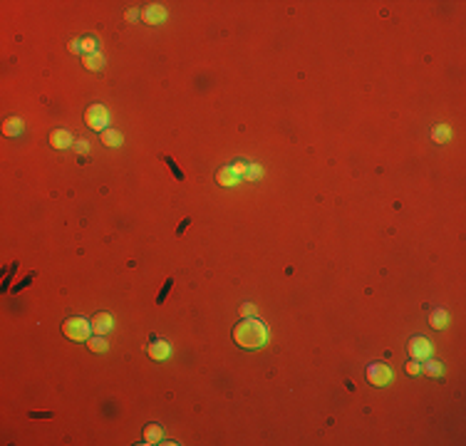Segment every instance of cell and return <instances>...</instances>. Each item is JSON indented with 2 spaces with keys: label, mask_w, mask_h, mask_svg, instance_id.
<instances>
[{
  "label": "cell",
  "mask_w": 466,
  "mask_h": 446,
  "mask_svg": "<svg viewBox=\"0 0 466 446\" xmlns=\"http://www.w3.org/2000/svg\"><path fill=\"white\" fill-rule=\"evenodd\" d=\"M407 372H409V375H417V372H419V364H417V362H407Z\"/></svg>",
  "instance_id": "cell-27"
},
{
  "label": "cell",
  "mask_w": 466,
  "mask_h": 446,
  "mask_svg": "<svg viewBox=\"0 0 466 446\" xmlns=\"http://www.w3.org/2000/svg\"><path fill=\"white\" fill-rule=\"evenodd\" d=\"M137 15H139L137 10H127V15H124V18H127V20H137Z\"/></svg>",
  "instance_id": "cell-29"
},
{
  "label": "cell",
  "mask_w": 466,
  "mask_h": 446,
  "mask_svg": "<svg viewBox=\"0 0 466 446\" xmlns=\"http://www.w3.org/2000/svg\"><path fill=\"white\" fill-rule=\"evenodd\" d=\"M171 288H174V280L169 278V280L164 283V288L159 290V295H157V303H159V305H164V300H166V295L171 292Z\"/></svg>",
  "instance_id": "cell-18"
},
{
  "label": "cell",
  "mask_w": 466,
  "mask_h": 446,
  "mask_svg": "<svg viewBox=\"0 0 466 446\" xmlns=\"http://www.w3.org/2000/svg\"><path fill=\"white\" fill-rule=\"evenodd\" d=\"M85 67L92 69V72H97V69L104 67V57H102L99 52H94V55H85Z\"/></svg>",
  "instance_id": "cell-15"
},
{
  "label": "cell",
  "mask_w": 466,
  "mask_h": 446,
  "mask_svg": "<svg viewBox=\"0 0 466 446\" xmlns=\"http://www.w3.org/2000/svg\"><path fill=\"white\" fill-rule=\"evenodd\" d=\"M74 149H77V152H80V154H87V149H90V141H85V139H80V141H77V144H74Z\"/></svg>",
  "instance_id": "cell-23"
},
{
  "label": "cell",
  "mask_w": 466,
  "mask_h": 446,
  "mask_svg": "<svg viewBox=\"0 0 466 446\" xmlns=\"http://www.w3.org/2000/svg\"><path fill=\"white\" fill-rule=\"evenodd\" d=\"M85 122L90 129L94 132H104L107 129V122H109V114H107V109L102 104H92L87 112H85Z\"/></svg>",
  "instance_id": "cell-3"
},
{
  "label": "cell",
  "mask_w": 466,
  "mask_h": 446,
  "mask_svg": "<svg viewBox=\"0 0 466 446\" xmlns=\"http://www.w3.org/2000/svg\"><path fill=\"white\" fill-rule=\"evenodd\" d=\"M149 355H151L154 359H166V357H169V342H154V345L149 347Z\"/></svg>",
  "instance_id": "cell-13"
},
{
  "label": "cell",
  "mask_w": 466,
  "mask_h": 446,
  "mask_svg": "<svg viewBox=\"0 0 466 446\" xmlns=\"http://www.w3.org/2000/svg\"><path fill=\"white\" fill-rule=\"evenodd\" d=\"M162 441V426L159 424H146L144 426V444H159Z\"/></svg>",
  "instance_id": "cell-9"
},
{
  "label": "cell",
  "mask_w": 466,
  "mask_h": 446,
  "mask_svg": "<svg viewBox=\"0 0 466 446\" xmlns=\"http://www.w3.org/2000/svg\"><path fill=\"white\" fill-rule=\"evenodd\" d=\"M164 164L169 166V171L174 174V178H176V181H184V178H186V176H184V171L179 169V164L174 161V156H164Z\"/></svg>",
  "instance_id": "cell-17"
},
{
  "label": "cell",
  "mask_w": 466,
  "mask_h": 446,
  "mask_svg": "<svg viewBox=\"0 0 466 446\" xmlns=\"http://www.w3.org/2000/svg\"><path fill=\"white\" fill-rule=\"evenodd\" d=\"M446 322H449V312H446V310H434V312H432V322H429V325H432L434 330H444Z\"/></svg>",
  "instance_id": "cell-14"
},
{
  "label": "cell",
  "mask_w": 466,
  "mask_h": 446,
  "mask_svg": "<svg viewBox=\"0 0 466 446\" xmlns=\"http://www.w3.org/2000/svg\"><path fill=\"white\" fill-rule=\"evenodd\" d=\"M67 50H70L72 55H77V52H80V50H82V45H80V40H72V43L67 45Z\"/></svg>",
  "instance_id": "cell-25"
},
{
  "label": "cell",
  "mask_w": 466,
  "mask_h": 446,
  "mask_svg": "<svg viewBox=\"0 0 466 446\" xmlns=\"http://www.w3.org/2000/svg\"><path fill=\"white\" fill-rule=\"evenodd\" d=\"M424 372H426V375H442V364L432 359V362H426V364H424Z\"/></svg>",
  "instance_id": "cell-20"
},
{
  "label": "cell",
  "mask_w": 466,
  "mask_h": 446,
  "mask_svg": "<svg viewBox=\"0 0 466 446\" xmlns=\"http://www.w3.org/2000/svg\"><path fill=\"white\" fill-rule=\"evenodd\" d=\"M231 166H233V171L238 174V178H241V176H248V164H246V161H236V164H231Z\"/></svg>",
  "instance_id": "cell-21"
},
{
  "label": "cell",
  "mask_w": 466,
  "mask_h": 446,
  "mask_svg": "<svg viewBox=\"0 0 466 446\" xmlns=\"http://www.w3.org/2000/svg\"><path fill=\"white\" fill-rule=\"evenodd\" d=\"M32 278H35V273H30V275H27V278H25L23 283H18V285L13 288V292H20V290H25V288H27V285L32 283Z\"/></svg>",
  "instance_id": "cell-22"
},
{
  "label": "cell",
  "mask_w": 466,
  "mask_h": 446,
  "mask_svg": "<svg viewBox=\"0 0 466 446\" xmlns=\"http://www.w3.org/2000/svg\"><path fill=\"white\" fill-rule=\"evenodd\" d=\"M50 144L55 149H67L72 144V134L67 129H55V132H50Z\"/></svg>",
  "instance_id": "cell-8"
},
{
  "label": "cell",
  "mask_w": 466,
  "mask_h": 446,
  "mask_svg": "<svg viewBox=\"0 0 466 446\" xmlns=\"http://www.w3.org/2000/svg\"><path fill=\"white\" fill-rule=\"evenodd\" d=\"M102 144L104 146H119L122 144V134L116 129H104L102 132Z\"/></svg>",
  "instance_id": "cell-12"
},
{
  "label": "cell",
  "mask_w": 466,
  "mask_h": 446,
  "mask_svg": "<svg viewBox=\"0 0 466 446\" xmlns=\"http://www.w3.org/2000/svg\"><path fill=\"white\" fill-rule=\"evenodd\" d=\"M141 18H144L146 25H154V22H159V20L164 18V10H162L159 5H149V8L141 13Z\"/></svg>",
  "instance_id": "cell-10"
},
{
  "label": "cell",
  "mask_w": 466,
  "mask_h": 446,
  "mask_svg": "<svg viewBox=\"0 0 466 446\" xmlns=\"http://www.w3.org/2000/svg\"><path fill=\"white\" fill-rule=\"evenodd\" d=\"M20 132H23V119H18V117L5 119V124H3V134H5V136H15V134H20Z\"/></svg>",
  "instance_id": "cell-11"
},
{
  "label": "cell",
  "mask_w": 466,
  "mask_h": 446,
  "mask_svg": "<svg viewBox=\"0 0 466 446\" xmlns=\"http://www.w3.org/2000/svg\"><path fill=\"white\" fill-rule=\"evenodd\" d=\"M216 183L218 186H236L238 183V174L233 171V166H223L216 171Z\"/></svg>",
  "instance_id": "cell-7"
},
{
  "label": "cell",
  "mask_w": 466,
  "mask_h": 446,
  "mask_svg": "<svg viewBox=\"0 0 466 446\" xmlns=\"http://www.w3.org/2000/svg\"><path fill=\"white\" fill-rule=\"evenodd\" d=\"M30 417H32V419H50V417H52V414H50V412H37V414H35V412H32V414H30Z\"/></svg>",
  "instance_id": "cell-28"
},
{
  "label": "cell",
  "mask_w": 466,
  "mask_h": 446,
  "mask_svg": "<svg viewBox=\"0 0 466 446\" xmlns=\"http://www.w3.org/2000/svg\"><path fill=\"white\" fill-rule=\"evenodd\" d=\"M409 355L414 359H426V357H432V342L426 340V337H414L409 342Z\"/></svg>",
  "instance_id": "cell-5"
},
{
  "label": "cell",
  "mask_w": 466,
  "mask_h": 446,
  "mask_svg": "<svg viewBox=\"0 0 466 446\" xmlns=\"http://www.w3.org/2000/svg\"><path fill=\"white\" fill-rule=\"evenodd\" d=\"M233 342L243 350H260L268 342V330L260 320L246 317L233 327Z\"/></svg>",
  "instance_id": "cell-1"
},
{
  "label": "cell",
  "mask_w": 466,
  "mask_h": 446,
  "mask_svg": "<svg viewBox=\"0 0 466 446\" xmlns=\"http://www.w3.org/2000/svg\"><path fill=\"white\" fill-rule=\"evenodd\" d=\"M90 330H92V322H87L85 317H70L65 320L62 325V332L67 340H74V342H85L90 337Z\"/></svg>",
  "instance_id": "cell-2"
},
{
  "label": "cell",
  "mask_w": 466,
  "mask_h": 446,
  "mask_svg": "<svg viewBox=\"0 0 466 446\" xmlns=\"http://www.w3.org/2000/svg\"><path fill=\"white\" fill-rule=\"evenodd\" d=\"M112 327H114V317H112L109 312H97V315H94V320H92L94 334H107Z\"/></svg>",
  "instance_id": "cell-6"
},
{
  "label": "cell",
  "mask_w": 466,
  "mask_h": 446,
  "mask_svg": "<svg viewBox=\"0 0 466 446\" xmlns=\"http://www.w3.org/2000/svg\"><path fill=\"white\" fill-rule=\"evenodd\" d=\"M392 369L387 367V364H382V362H377V364H370L367 367V379H370V384H374V387H384V384H390L392 382Z\"/></svg>",
  "instance_id": "cell-4"
},
{
  "label": "cell",
  "mask_w": 466,
  "mask_h": 446,
  "mask_svg": "<svg viewBox=\"0 0 466 446\" xmlns=\"http://www.w3.org/2000/svg\"><path fill=\"white\" fill-rule=\"evenodd\" d=\"M188 223H191V218H184V221L179 223V228H176V236H181V233H184V231L188 228Z\"/></svg>",
  "instance_id": "cell-26"
},
{
  "label": "cell",
  "mask_w": 466,
  "mask_h": 446,
  "mask_svg": "<svg viewBox=\"0 0 466 446\" xmlns=\"http://www.w3.org/2000/svg\"><path fill=\"white\" fill-rule=\"evenodd\" d=\"M253 312H256V305H253V303H246V305L241 308V315H243V317H248V315H253Z\"/></svg>",
  "instance_id": "cell-24"
},
{
  "label": "cell",
  "mask_w": 466,
  "mask_h": 446,
  "mask_svg": "<svg viewBox=\"0 0 466 446\" xmlns=\"http://www.w3.org/2000/svg\"><path fill=\"white\" fill-rule=\"evenodd\" d=\"M87 345H90V350H92V352H104V350H107V342H104L102 337H92Z\"/></svg>",
  "instance_id": "cell-19"
},
{
  "label": "cell",
  "mask_w": 466,
  "mask_h": 446,
  "mask_svg": "<svg viewBox=\"0 0 466 446\" xmlns=\"http://www.w3.org/2000/svg\"><path fill=\"white\" fill-rule=\"evenodd\" d=\"M80 45H82V50H85L87 55H94L97 47H99V40H97V37H92V35H87V37H82V40H80Z\"/></svg>",
  "instance_id": "cell-16"
}]
</instances>
